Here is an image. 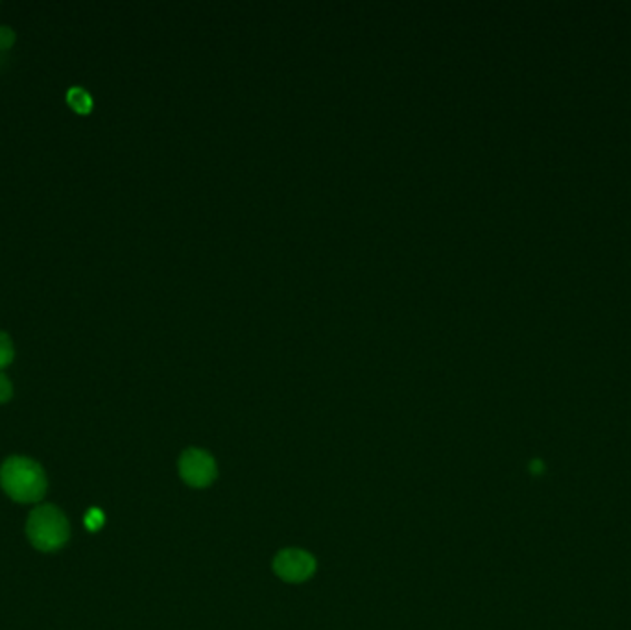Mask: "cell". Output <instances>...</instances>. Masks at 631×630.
<instances>
[{
  "label": "cell",
  "instance_id": "3",
  "mask_svg": "<svg viewBox=\"0 0 631 630\" xmlns=\"http://www.w3.org/2000/svg\"><path fill=\"white\" fill-rule=\"evenodd\" d=\"M180 476L194 488H205L217 479V462L203 449H187L180 458Z\"/></svg>",
  "mask_w": 631,
  "mask_h": 630
},
{
  "label": "cell",
  "instance_id": "2",
  "mask_svg": "<svg viewBox=\"0 0 631 630\" xmlns=\"http://www.w3.org/2000/svg\"><path fill=\"white\" fill-rule=\"evenodd\" d=\"M26 536L37 551L56 553L69 542L71 525L58 507L39 505L26 519Z\"/></svg>",
  "mask_w": 631,
  "mask_h": 630
},
{
  "label": "cell",
  "instance_id": "9",
  "mask_svg": "<svg viewBox=\"0 0 631 630\" xmlns=\"http://www.w3.org/2000/svg\"><path fill=\"white\" fill-rule=\"evenodd\" d=\"M85 525H87V527L89 529H100L102 527V525H103V514L100 512V510H96V508H92L87 516H85Z\"/></svg>",
  "mask_w": 631,
  "mask_h": 630
},
{
  "label": "cell",
  "instance_id": "6",
  "mask_svg": "<svg viewBox=\"0 0 631 630\" xmlns=\"http://www.w3.org/2000/svg\"><path fill=\"white\" fill-rule=\"evenodd\" d=\"M15 360V344L6 331H0V372H5Z\"/></svg>",
  "mask_w": 631,
  "mask_h": 630
},
{
  "label": "cell",
  "instance_id": "7",
  "mask_svg": "<svg viewBox=\"0 0 631 630\" xmlns=\"http://www.w3.org/2000/svg\"><path fill=\"white\" fill-rule=\"evenodd\" d=\"M15 41H17L15 30H14L12 26L0 25V50H10V48H14Z\"/></svg>",
  "mask_w": 631,
  "mask_h": 630
},
{
  "label": "cell",
  "instance_id": "4",
  "mask_svg": "<svg viewBox=\"0 0 631 630\" xmlns=\"http://www.w3.org/2000/svg\"><path fill=\"white\" fill-rule=\"evenodd\" d=\"M274 571L286 583H305L316 571V560L303 549H285L276 556Z\"/></svg>",
  "mask_w": 631,
  "mask_h": 630
},
{
  "label": "cell",
  "instance_id": "8",
  "mask_svg": "<svg viewBox=\"0 0 631 630\" xmlns=\"http://www.w3.org/2000/svg\"><path fill=\"white\" fill-rule=\"evenodd\" d=\"M12 398H14V383L5 372H0V405L8 403Z\"/></svg>",
  "mask_w": 631,
  "mask_h": 630
},
{
  "label": "cell",
  "instance_id": "1",
  "mask_svg": "<svg viewBox=\"0 0 631 630\" xmlns=\"http://www.w3.org/2000/svg\"><path fill=\"white\" fill-rule=\"evenodd\" d=\"M0 487L17 503H39L46 494L48 481L39 462L15 455L0 466Z\"/></svg>",
  "mask_w": 631,
  "mask_h": 630
},
{
  "label": "cell",
  "instance_id": "5",
  "mask_svg": "<svg viewBox=\"0 0 631 630\" xmlns=\"http://www.w3.org/2000/svg\"><path fill=\"white\" fill-rule=\"evenodd\" d=\"M67 103H69V108L78 113V115H89L94 108V100L91 96V93L80 85H74L67 91V96H65Z\"/></svg>",
  "mask_w": 631,
  "mask_h": 630
}]
</instances>
